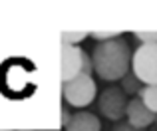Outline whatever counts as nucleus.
Returning <instances> with one entry per match:
<instances>
[{"mask_svg": "<svg viewBox=\"0 0 157 131\" xmlns=\"http://www.w3.org/2000/svg\"><path fill=\"white\" fill-rule=\"evenodd\" d=\"M139 99L151 113L157 115V85H143L139 89Z\"/></svg>", "mask_w": 157, "mask_h": 131, "instance_id": "nucleus-8", "label": "nucleus"}, {"mask_svg": "<svg viewBox=\"0 0 157 131\" xmlns=\"http://www.w3.org/2000/svg\"><path fill=\"white\" fill-rule=\"evenodd\" d=\"M88 32H62V44H68V46H78L82 40L88 38Z\"/></svg>", "mask_w": 157, "mask_h": 131, "instance_id": "nucleus-10", "label": "nucleus"}, {"mask_svg": "<svg viewBox=\"0 0 157 131\" xmlns=\"http://www.w3.org/2000/svg\"><path fill=\"white\" fill-rule=\"evenodd\" d=\"M125 117H127V123H129L131 127H135V129H145L157 119V115L151 113L149 109L143 105V101L139 99V97H133V99L127 101Z\"/></svg>", "mask_w": 157, "mask_h": 131, "instance_id": "nucleus-6", "label": "nucleus"}, {"mask_svg": "<svg viewBox=\"0 0 157 131\" xmlns=\"http://www.w3.org/2000/svg\"><path fill=\"white\" fill-rule=\"evenodd\" d=\"M70 117H72V113H70L66 107H62V125H64V127H66V123L70 121Z\"/></svg>", "mask_w": 157, "mask_h": 131, "instance_id": "nucleus-15", "label": "nucleus"}, {"mask_svg": "<svg viewBox=\"0 0 157 131\" xmlns=\"http://www.w3.org/2000/svg\"><path fill=\"white\" fill-rule=\"evenodd\" d=\"M111 131H145V129H135V127H131L127 121H117Z\"/></svg>", "mask_w": 157, "mask_h": 131, "instance_id": "nucleus-14", "label": "nucleus"}, {"mask_svg": "<svg viewBox=\"0 0 157 131\" xmlns=\"http://www.w3.org/2000/svg\"><path fill=\"white\" fill-rule=\"evenodd\" d=\"M155 121H157V119H155Z\"/></svg>", "mask_w": 157, "mask_h": 131, "instance_id": "nucleus-17", "label": "nucleus"}, {"mask_svg": "<svg viewBox=\"0 0 157 131\" xmlns=\"http://www.w3.org/2000/svg\"><path fill=\"white\" fill-rule=\"evenodd\" d=\"M98 107H100L104 117L117 123V121H121L125 117L127 95L121 92V88H107L98 97Z\"/></svg>", "mask_w": 157, "mask_h": 131, "instance_id": "nucleus-4", "label": "nucleus"}, {"mask_svg": "<svg viewBox=\"0 0 157 131\" xmlns=\"http://www.w3.org/2000/svg\"><path fill=\"white\" fill-rule=\"evenodd\" d=\"M131 73L143 85H157V44H141L131 54Z\"/></svg>", "mask_w": 157, "mask_h": 131, "instance_id": "nucleus-2", "label": "nucleus"}, {"mask_svg": "<svg viewBox=\"0 0 157 131\" xmlns=\"http://www.w3.org/2000/svg\"><path fill=\"white\" fill-rule=\"evenodd\" d=\"M133 36L141 44H157V30L155 32H141V30H137Z\"/></svg>", "mask_w": 157, "mask_h": 131, "instance_id": "nucleus-12", "label": "nucleus"}, {"mask_svg": "<svg viewBox=\"0 0 157 131\" xmlns=\"http://www.w3.org/2000/svg\"><path fill=\"white\" fill-rule=\"evenodd\" d=\"M82 50L80 46H68L62 44V84L74 80L82 72Z\"/></svg>", "mask_w": 157, "mask_h": 131, "instance_id": "nucleus-5", "label": "nucleus"}, {"mask_svg": "<svg viewBox=\"0 0 157 131\" xmlns=\"http://www.w3.org/2000/svg\"><path fill=\"white\" fill-rule=\"evenodd\" d=\"M92 64L104 81H117L131 69V50L119 38L98 42L92 52Z\"/></svg>", "mask_w": 157, "mask_h": 131, "instance_id": "nucleus-1", "label": "nucleus"}, {"mask_svg": "<svg viewBox=\"0 0 157 131\" xmlns=\"http://www.w3.org/2000/svg\"><path fill=\"white\" fill-rule=\"evenodd\" d=\"M121 36V32L119 30H96V32H92V38L94 40H98V42H107V40H115V38H119Z\"/></svg>", "mask_w": 157, "mask_h": 131, "instance_id": "nucleus-11", "label": "nucleus"}, {"mask_svg": "<svg viewBox=\"0 0 157 131\" xmlns=\"http://www.w3.org/2000/svg\"><path fill=\"white\" fill-rule=\"evenodd\" d=\"M98 93V85L94 81L92 76H76L74 80L64 81V97L68 101V105L72 107H88L94 99H96Z\"/></svg>", "mask_w": 157, "mask_h": 131, "instance_id": "nucleus-3", "label": "nucleus"}, {"mask_svg": "<svg viewBox=\"0 0 157 131\" xmlns=\"http://www.w3.org/2000/svg\"><path fill=\"white\" fill-rule=\"evenodd\" d=\"M0 131H6V129H0Z\"/></svg>", "mask_w": 157, "mask_h": 131, "instance_id": "nucleus-16", "label": "nucleus"}, {"mask_svg": "<svg viewBox=\"0 0 157 131\" xmlns=\"http://www.w3.org/2000/svg\"><path fill=\"white\" fill-rule=\"evenodd\" d=\"M143 88V84L137 80V77L131 73V69L121 77V92L125 95H133V93H139V89Z\"/></svg>", "mask_w": 157, "mask_h": 131, "instance_id": "nucleus-9", "label": "nucleus"}, {"mask_svg": "<svg viewBox=\"0 0 157 131\" xmlns=\"http://www.w3.org/2000/svg\"><path fill=\"white\" fill-rule=\"evenodd\" d=\"M92 72H94L92 56H90L88 52H84V54H82V72L80 73H84V76H92Z\"/></svg>", "mask_w": 157, "mask_h": 131, "instance_id": "nucleus-13", "label": "nucleus"}, {"mask_svg": "<svg viewBox=\"0 0 157 131\" xmlns=\"http://www.w3.org/2000/svg\"><path fill=\"white\" fill-rule=\"evenodd\" d=\"M66 131H101V121L90 111H78L66 123Z\"/></svg>", "mask_w": 157, "mask_h": 131, "instance_id": "nucleus-7", "label": "nucleus"}]
</instances>
